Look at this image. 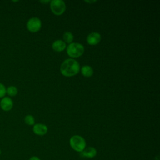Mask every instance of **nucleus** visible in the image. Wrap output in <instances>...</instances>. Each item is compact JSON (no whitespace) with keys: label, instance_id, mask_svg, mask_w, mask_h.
I'll return each mask as SVG.
<instances>
[{"label":"nucleus","instance_id":"nucleus-12","mask_svg":"<svg viewBox=\"0 0 160 160\" xmlns=\"http://www.w3.org/2000/svg\"><path fill=\"white\" fill-rule=\"evenodd\" d=\"M74 39V36L72 32L69 31H66L63 34V41L66 43H71Z\"/></svg>","mask_w":160,"mask_h":160},{"label":"nucleus","instance_id":"nucleus-6","mask_svg":"<svg viewBox=\"0 0 160 160\" xmlns=\"http://www.w3.org/2000/svg\"><path fill=\"white\" fill-rule=\"evenodd\" d=\"M48 131V126L42 123L35 124L32 128L33 132L38 136H44L47 133Z\"/></svg>","mask_w":160,"mask_h":160},{"label":"nucleus","instance_id":"nucleus-3","mask_svg":"<svg viewBox=\"0 0 160 160\" xmlns=\"http://www.w3.org/2000/svg\"><path fill=\"white\" fill-rule=\"evenodd\" d=\"M84 51V48L82 44L79 42H71L69 44L66 48V52L68 56L72 58H79L82 55Z\"/></svg>","mask_w":160,"mask_h":160},{"label":"nucleus","instance_id":"nucleus-17","mask_svg":"<svg viewBox=\"0 0 160 160\" xmlns=\"http://www.w3.org/2000/svg\"><path fill=\"white\" fill-rule=\"evenodd\" d=\"M84 1L86 2H89V3H93V2H96V1Z\"/></svg>","mask_w":160,"mask_h":160},{"label":"nucleus","instance_id":"nucleus-19","mask_svg":"<svg viewBox=\"0 0 160 160\" xmlns=\"http://www.w3.org/2000/svg\"><path fill=\"white\" fill-rule=\"evenodd\" d=\"M1 152H2V151H1V149H0V155L1 154Z\"/></svg>","mask_w":160,"mask_h":160},{"label":"nucleus","instance_id":"nucleus-4","mask_svg":"<svg viewBox=\"0 0 160 160\" xmlns=\"http://www.w3.org/2000/svg\"><path fill=\"white\" fill-rule=\"evenodd\" d=\"M50 8L55 15L59 16L64 12L66 7L62 0H52L50 1Z\"/></svg>","mask_w":160,"mask_h":160},{"label":"nucleus","instance_id":"nucleus-15","mask_svg":"<svg viewBox=\"0 0 160 160\" xmlns=\"http://www.w3.org/2000/svg\"><path fill=\"white\" fill-rule=\"evenodd\" d=\"M6 94V88L3 84L0 82V98L5 97Z\"/></svg>","mask_w":160,"mask_h":160},{"label":"nucleus","instance_id":"nucleus-1","mask_svg":"<svg viewBox=\"0 0 160 160\" xmlns=\"http://www.w3.org/2000/svg\"><path fill=\"white\" fill-rule=\"evenodd\" d=\"M79 70V62L72 58H69L64 61L60 67L61 74L66 77H71L77 74Z\"/></svg>","mask_w":160,"mask_h":160},{"label":"nucleus","instance_id":"nucleus-2","mask_svg":"<svg viewBox=\"0 0 160 160\" xmlns=\"http://www.w3.org/2000/svg\"><path fill=\"white\" fill-rule=\"evenodd\" d=\"M69 145L74 151L80 153L86 148V142L83 137L74 135L70 138Z\"/></svg>","mask_w":160,"mask_h":160},{"label":"nucleus","instance_id":"nucleus-8","mask_svg":"<svg viewBox=\"0 0 160 160\" xmlns=\"http://www.w3.org/2000/svg\"><path fill=\"white\" fill-rule=\"evenodd\" d=\"M0 107L3 111H9L13 107V101L9 97H4L0 101Z\"/></svg>","mask_w":160,"mask_h":160},{"label":"nucleus","instance_id":"nucleus-16","mask_svg":"<svg viewBox=\"0 0 160 160\" xmlns=\"http://www.w3.org/2000/svg\"><path fill=\"white\" fill-rule=\"evenodd\" d=\"M29 160H41V159L36 156H32L29 159Z\"/></svg>","mask_w":160,"mask_h":160},{"label":"nucleus","instance_id":"nucleus-11","mask_svg":"<svg viewBox=\"0 0 160 160\" xmlns=\"http://www.w3.org/2000/svg\"><path fill=\"white\" fill-rule=\"evenodd\" d=\"M81 72L82 76L87 78L91 77L94 72L93 69L90 66H88V65H84L82 66L81 69Z\"/></svg>","mask_w":160,"mask_h":160},{"label":"nucleus","instance_id":"nucleus-13","mask_svg":"<svg viewBox=\"0 0 160 160\" xmlns=\"http://www.w3.org/2000/svg\"><path fill=\"white\" fill-rule=\"evenodd\" d=\"M18 91L17 88L14 86H10L6 89V93L8 94V95L11 97L15 96L18 94Z\"/></svg>","mask_w":160,"mask_h":160},{"label":"nucleus","instance_id":"nucleus-18","mask_svg":"<svg viewBox=\"0 0 160 160\" xmlns=\"http://www.w3.org/2000/svg\"><path fill=\"white\" fill-rule=\"evenodd\" d=\"M39 2H42V3H48V2H50V1H40Z\"/></svg>","mask_w":160,"mask_h":160},{"label":"nucleus","instance_id":"nucleus-9","mask_svg":"<svg viewBox=\"0 0 160 160\" xmlns=\"http://www.w3.org/2000/svg\"><path fill=\"white\" fill-rule=\"evenodd\" d=\"M80 154L83 158H86L88 159H92L96 156L97 150L95 148L92 146H89V147L86 148L81 152H80Z\"/></svg>","mask_w":160,"mask_h":160},{"label":"nucleus","instance_id":"nucleus-5","mask_svg":"<svg viewBox=\"0 0 160 160\" xmlns=\"http://www.w3.org/2000/svg\"><path fill=\"white\" fill-rule=\"evenodd\" d=\"M42 23L39 18L33 17L30 18L26 24L27 29L31 32H36L39 31L41 28Z\"/></svg>","mask_w":160,"mask_h":160},{"label":"nucleus","instance_id":"nucleus-10","mask_svg":"<svg viewBox=\"0 0 160 160\" xmlns=\"http://www.w3.org/2000/svg\"><path fill=\"white\" fill-rule=\"evenodd\" d=\"M66 48V44L62 40L58 39L55 41L52 44V48L53 49V50L57 52L63 51Z\"/></svg>","mask_w":160,"mask_h":160},{"label":"nucleus","instance_id":"nucleus-14","mask_svg":"<svg viewBox=\"0 0 160 160\" xmlns=\"http://www.w3.org/2000/svg\"><path fill=\"white\" fill-rule=\"evenodd\" d=\"M24 122L26 124L29 126H32L34 124V118L30 114H28L24 118Z\"/></svg>","mask_w":160,"mask_h":160},{"label":"nucleus","instance_id":"nucleus-7","mask_svg":"<svg viewBox=\"0 0 160 160\" xmlns=\"http://www.w3.org/2000/svg\"><path fill=\"white\" fill-rule=\"evenodd\" d=\"M101 39V36L99 32H92L88 35L86 41L89 44L94 46L98 44L100 42Z\"/></svg>","mask_w":160,"mask_h":160}]
</instances>
